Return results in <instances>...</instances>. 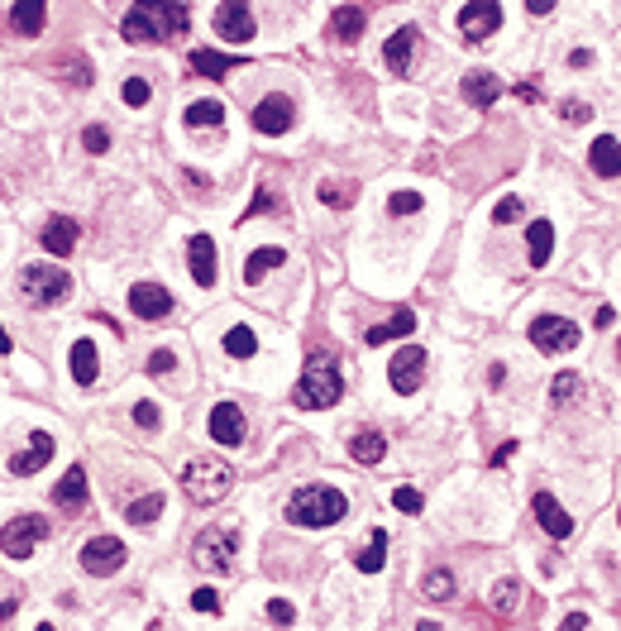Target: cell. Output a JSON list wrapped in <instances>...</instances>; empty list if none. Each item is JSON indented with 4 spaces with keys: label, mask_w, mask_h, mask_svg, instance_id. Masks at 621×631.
<instances>
[{
    "label": "cell",
    "mask_w": 621,
    "mask_h": 631,
    "mask_svg": "<svg viewBox=\"0 0 621 631\" xmlns=\"http://www.w3.org/2000/svg\"><path fill=\"white\" fill-rule=\"evenodd\" d=\"M349 517V498L330 483H306L287 498V522L306 526V531H321V526H335Z\"/></svg>",
    "instance_id": "obj_1"
},
{
    "label": "cell",
    "mask_w": 621,
    "mask_h": 631,
    "mask_svg": "<svg viewBox=\"0 0 621 631\" xmlns=\"http://www.w3.org/2000/svg\"><path fill=\"white\" fill-rule=\"evenodd\" d=\"M340 397H344L340 364H335L330 354H311V359L301 364V378H297V388H292V402H297L301 412H321V407H335Z\"/></svg>",
    "instance_id": "obj_2"
},
{
    "label": "cell",
    "mask_w": 621,
    "mask_h": 631,
    "mask_svg": "<svg viewBox=\"0 0 621 631\" xmlns=\"http://www.w3.org/2000/svg\"><path fill=\"white\" fill-rule=\"evenodd\" d=\"M230 488H235V464H230V459H215V455L187 459V469H182V493H187L196 507H215Z\"/></svg>",
    "instance_id": "obj_3"
},
{
    "label": "cell",
    "mask_w": 621,
    "mask_h": 631,
    "mask_svg": "<svg viewBox=\"0 0 621 631\" xmlns=\"http://www.w3.org/2000/svg\"><path fill=\"white\" fill-rule=\"evenodd\" d=\"M67 292H72V278L63 268H53V263H24L20 268V297L29 306H58L67 302Z\"/></svg>",
    "instance_id": "obj_4"
},
{
    "label": "cell",
    "mask_w": 621,
    "mask_h": 631,
    "mask_svg": "<svg viewBox=\"0 0 621 631\" xmlns=\"http://www.w3.org/2000/svg\"><path fill=\"white\" fill-rule=\"evenodd\" d=\"M235 545H239V536L230 526H206L192 545V560L201 569H211V574H225V569L235 565Z\"/></svg>",
    "instance_id": "obj_5"
},
{
    "label": "cell",
    "mask_w": 621,
    "mask_h": 631,
    "mask_svg": "<svg viewBox=\"0 0 621 631\" xmlns=\"http://www.w3.org/2000/svg\"><path fill=\"white\" fill-rule=\"evenodd\" d=\"M48 536V517H34V512H20L15 522L0 526V555H10V560H29L34 555V545Z\"/></svg>",
    "instance_id": "obj_6"
},
{
    "label": "cell",
    "mask_w": 621,
    "mask_h": 631,
    "mask_svg": "<svg viewBox=\"0 0 621 631\" xmlns=\"http://www.w3.org/2000/svg\"><path fill=\"white\" fill-rule=\"evenodd\" d=\"M129 560V550L120 536H91V541L82 545V569L91 574V579H110V574H120Z\"/></svg>",
    "instance_id": "obj_7"
},
{
    "label": "cell",
    "mask_w": 621,
    "mask_h": 631,
    "mask_svg": "<svg viewBox=\"0 0 621 631\" xmlns=\"http://www.w3.org/2000/svg\"><path fill=\"white\" fill-rule=\"evenodd\" d=\"M526 335H531V345H536L540 354H569V349L579 345V326H574L569 316H536V321L526 326Z\"/></svg>",
    "instance_id": "obj_8"
},
{
    "label": "cell",
    "mask_w": 621,
    "mask_h": 631,
    "mask_svg": "<svg viewBox=\"0 0 621 631\" xmlns=\"http://www.w3.org/2000/svg\"><path fill=\"white\" fill-rule=\"evenodd\" d=\"M426 349L421 345H407L392 354V364H387V383H392V392L397 397H411V392H421V383H426Z\"/></svg>",
    "instance_id": "obj_9"
},
{
    "label": "cell",
    "mask_w": 621,
    "mask_h": 631,
    "mask_svg": "<svg viewBox=\"0 0 621 631\" xmlns=\"http://www.w3.org/2000/svg\"><path fill=\"white\" fill-rule=\"evenodd\" d=\"M497 29H502V5H497V0H469V5L459 10V34H464L469 44L493 39Z\"/></svg>",
    "instance_id": "obj_10"
},
{
    "label": "cell",
    "mask_w": 621,
    "mask_h": 631,
    "mask_svg": "<svg viewBox=\"0 0 621 631\" xmlns=\"http://www.w3.org/2000/svg\"><path fill=\"white\" fill-rule=\"evenodd\" d=\"M215 34L225 39V44H249L254 39V10L249 5H239V0H225V5H215Z\"/></svg>",
    "instance_id": "obj_11"
},
{
    "label": "cell",
    "mask_w": 621,
    "mask_h": 631,
    "mask_svg": "<svg viewBox=\"0 0 621 631\" xmlns=\"http://www.w3.org/2000/svg\"><path fill=\"white\" fill-rule=\"evenodd\" d=\"M129 311L139 321H163L172 311V292L163 283H134L129 287Z\"/></svg>",
    "instance_id": "obj_12"
},
{
    "label": "cell",
    "mask_w": 621,
    "mask_h": 631,
    "mask_svg": "<svg viewBox=\"0 0 621 631\" xmlns=\"http://www.w3.org/2000/svg\"><path fill=\"white\" fill-rule=\"evenodd\" d=\"M211 440L215 445H225V450H235V445H244V412H239L235 402H215L211 407Z\"/></svg>",
    "instance_id": "obj_13"
},
{
    "label": "cell",
    "mask_w": 621,
    "mask_h": 631,
    "mask_svg": "<svg viewBox=\"0 0 621 631\" xmlns=\"http://www.w3.org/2000/svg\"><path fill=\"white\" fill-rule=\"evenodd\" d=\"M416 44H421V34L411 29V24H402L392 39L383 44V63L387 72H397V77H407L411 67H416Z\"/></svg>",
    "instance_id": "obj_14"
},
{
    "label": "cell",
    "mask_w": 621,
    "mask_h": 631,
    "mask_svg": "<svg viewBox=\"0 0 621 631\" xmlns=\"http://www.w3.org/2000/svg\"><path fill=\"white\" fill-rule=\"evenodd\" d=\"M531 512H536V522L545 526V536H555V541L574 536V517L559 507L555 493H536V498H531Z\"/></svg>",
    "instance_id": "obj_15"
},
{
    "label": "cell",
    "mask_w": 621,
    "mask_h": 631,
    "mask_svg": "<svg viewBox=\"0 0 621 631\" xmlns=\"http://www.w3.org/2000/svg\"><path fill=\"white\" fill-rule=\"evenodd\" d=\"M254 130L258 134H287L292 130V101H287V96H263L254 106Z\"/></svg>",
    "instance_id": "obj_16"
},
{
    "label": "cell",
    "mask_w": 621,
    "mask_h": 631,
    "mask_svg": "<svg viewBox=\"0 0 621 631\" xmlns=\"http://www.w3.org/2000/svg\"><path fill=\"white\" fill-rule=\"evenodd\" d=\"M48 459H53V436H48V431H34V436H29V445H24L20 455L10 459V474H15V479H29V474H39Z\"/></svg>",
    "instance_id": "obj_17"
},
{
    "label": "cell",
    "mask_w": 621,
    "mask_h": 631,
    "mask_svg": "<svg viewBox=\"0 0 621 631\" xmlns=\"http://www.w3.org/2000/svg\"><path fill=\"white\" fill-rule=\"evenodd\" d=\"M187 263H192V278H196V287H215V240L211 235H192L187 240Z\"/></svg>",
    "instance_id": "obj_18"
},
{
    "label": "cell",
    "mask_w": 621,
    "mask_h": 631,
    "mask_svg": "<svg viewBox=\"0 0 621 631\" xmlns=\"http://www.w3.org/2000/svg\"><path fill=\"white\" fill-rule=\"evenodd\" d=\"M368 29V10L364 5H335L330 10V34L340 39V44H359Z\"/></svg>",
    "instance_id": "obj_19"
},
{
    "label": "cell",
    "mask_w": 621,
    "mask_h": 631,
    "mask_svg": "<svg viewBox=\"0 0 621 631\" xmlns=\"http://www.w3.org/2000/svg\"><path fill=\"white\" fill-rule=\"evenodd\" d=\"M77 235H82V225L72 216H53L43 225V249H48L53 259H67V254L77 249Z\"/></svg>",
    "instance_id": "obj_20"
},
{
    "label": "cell",
    "mask_w": 621,
    "mask_h": 631,
    "mask_svg": "<svg viewBox=\"0 0 621 631\" xmlns=\"http://www.w3.org/2000/svg\"><path fill=\"white\" fill-rule=\"evenodd\" d=\"M120 34H125V44H158L163 29L153 20V5H134L125 20H120Z\"/></svg>",
    "instance_id": "obj_21"
},
{
    "label": "cell",
    "mask_w": 621,
    "mask_h": 631,
    "mask_svg": "<svg viewBox=\"0 0 621 631\" xmlns=\"http://www.w3.org/2000/svg\"><path fill=\"white\" fill-rule=\"evenodd\" d=\"M588 163H593L598 177H621V139L617 134H598V139L588 144Z\"/></svg>",
    "instance_id": "obj_22"
},
{
    "label": "cell",
    "mask_w": 621,
    "mask_h": 631,
    "mask_svg": "<svg viewBox=\"0 0 621 631\" xmlns=\"http://www.w3.org/2000/svg\"><path fill=\"white\" fill-rule=\"evenodd\" d=\"M411 330H416V311H411V306H397V311L387 316L383 326L368 330L364 340H368V345H387V340H407Z\"/></svg>",
    "instance_id": "obj_23"
},
{
    "label": "cell",
    "mask_w": 621,
    "mask_h": 631,
    "mask_svg": "<svg viewBox=\"0 0 621 631\" xmlns=\"http://www.w3.org/2000/svg\"><path fill=\"white\" fill-rule=\"evenodd\" d=\"M53 502H58L63 512H82L86 507V469L82 464H72V469L63 474V483L53 488Z\"/></svg>",
    "instance_id": "obj_24"
},
{
    "label": "cell",
    "mask_w": 621,
    "mask_h": 631,
    "mask_svg": "<svg viewBox=\"0 0 621 631\" xmlns=\"http://www.w3.org/2000/svg\"><path fill=\"white\" fill-rule=\"evenodd\" d=\"M287 263V249H278V244H263V249H254L249 259H244V283L249 287H258L273 268H282Z\"/></svg>",
    "instance_id": "obj_25"
},
{
    "label": "cell",
    "mask_w": 621,
    "mask_h": 631,
    "mask_svg": "<svg viewBox=\"0 0 621 631\" xmlns=\"http://www.w3.org/2000/svg\"><path fill=\"white\" fill-rule=\"evenodd\" d=\"M459 91H464V101H469V106L488 110L497 96H502V82H497L493 72H469V77L459 82Z\"/></svg>",
    "instance_id": "obj_26"
},
{
    "label": "cell",
    "mask_w": 621,
    "mask_h": 631,
    "mask_svg": "<svg viewBox=\"0 0 621 631\" xmlns=\"http://www.w3.org/2000/svg\"><path fill=\"white\" fill-rule=\"evenodd\" d=\"M555 254V225L550 220H531V230H526V259L531 268H545Z\"/></svg>",
    "instance_id": "obj_27"
},
{
    "label": "cell",
    "mask_w": 621,
    "mask_h": 631,
    "mask_svg": "<svg viewBox=\"0 0 621 631\" xmlns=\"http://www.w3.org/2000/svg\"><path fill=\"white\" fill-rule=\"evenodd\" d=\"M383 455H387V436H383V431L364 426V431H354V436H349V459H354V464H378Z\"/></svg>",
    "instance_id": "obj_28"
},
{
    "label": "cell",
    "mask_w": 621,
    "mask_h": 631,
    "mask_svg": "<svg viewBox=\"0 0 621 631\" xmlns=\"http://www.w3.org/2000/svg\"><path fill=\"white\" fill-rule=\"evenodd\" d=\"M316 196H321V206H330V211H349V206L359 201V182H349V177H325L321 187H316Z\"/></svg>",
    "instance_id": "obj_29"
},
{
    "label": "cell",
    "mask_w": 621,
    "mask_h": 631,
    "mask_svg": "<svg viewBox=\"0 0 621 631\" xmlns=\"http://www.w3.org/2000/svg\"><path fill=\"white\" fill-rule=\"evenodd\" d=\"M67 364H72V378H77L82 388H91L96 373H101V359H96V345H91V340H77L72 354H67Z\"/></svg>",
    "instance_id": "obj_30"
},
{
    "label": "cell",
    "mask_w": 621,
    "mask_h": 631,
    "mask_svg": "<svg viewBox=\"0 0 621 631\" xmlns=\"http://www.w3.org/2000/svg\"><path fill=\"white\" fill-rule=\"evenodd\" d=\"M182 125H187V130H206V125L220 130V125H225V106H220V101H192V106L182 110Z\"/></svg>",
    "instance_id": "obj_31"
},
{
    "label": "cell",
    "mask_w": 621,
    "mask_h": 631,
    "mask_svg": "<svg viewBox=\"0 0 621 631\" xmlns=\"http://www.w3.org/2000/svg\"><path fill=\"white\" fill-rule=\"evenodd\" d=\"M521 593H526V588L516 584V579H497L493 593H488V608H493L497 617H516V612H521Z\"/></svg>",
    "instance_id": "obj_32"
},
{
    "label": "cell",
    "mask_w": 621,
    "mask_h": 631,
    "mask_svg": "<svg viewBox=\"0 0 621 631\" xmlns=\"http://www.w3.org/2000/svg\"><path fill=\"white\" fill-rule=\"evenodd\" d=\"M239 63H244V58L215 53V48H196V53H192V72H201V77H215V82H220V77H225L230 67H239Z\"/></svg>",
    "instance_id": "obj_33"
},
{
    "label": "cell",
    "mask_w": 621,
    "mask_h": 631,
    "mask_svg": "<svg viewBox=\"0 0 621 631\" xmlns=\"http://www.w3.org/2000/svg\"><path fill=\"white\" fill-rule=\"evenodd\" d=\"M10 20H15V29H20V34H29V39H34V34H43L48 5H43V0H20V5L10 10Z\"/></svg>",
    "instance_id": "obj_34"
},
{
    "label": "cell",
    "mask_w": 621,
    "mask_h": 631,
    "mask_svg": "<svg viewBox=\"0 0 621 631\" xmlns=\"http://www.w3.org/2000/svg\"><path fill=\"white\" fill-rule=\"evenodd\" d=\"M354 565L364 569V574H378V569L387 565V531H383V526H378V531L368 536V545L359 550V555H354Z\"/></svg>",
    "instance_id": "obj_35"
},
{
    "label": "cell",
    "mask_w": 621,
    "mask_h": 631,
    "mask_svg": "<svg viewBox=\"0 0 621 631\" xmlns=\"http://www.w3.org/2000/svg\"><path fill=\"white\" fill-rule=\"evenodd\" d=\"M53 77H63L72 87H91V67H86L82 53H63V58H53Z\"/></svg>",
    "instance_id": "obj_36"
},
{
    "label": "cell",
    "mask_w": 621,
    "mask_h": 631,
    "mask_svg": "<svg viewBox=\"0 0 621 631\" xmlns=\"http://www.w3.org/2000/svg\"><path fill=\"white\" fill-rule=\"evenodd\" d=\"M153 15H158V29H163V39H182V34H187V15H192V10H187V5H153Z\"/></svg>",
    "instance_id": "obj_37"
},
{
    "label": "cell",
    "mask_w": 621,
    "mask_h": 631,
    "mask_svg": "<svg viewBox=\"0 0 621 631\" xmlns=\"http://www.w3.org/2000/svg\"><path fill=\"white\" fill-rule=\"evenodd\" d=\"M163 517V493H144V498H134L125 507V522H134V526H153Z\"/></svg>",
    "instance_id": "obj_38"
},
{
    "label": "cell",
    "mask_w": 621,
    "mask_h": 631,
    "mask_svg": "<svg viewBox=\"0 0 621 631\" xmlns=\"http://www.w3.org/2000/svg\"><path fill=\"white\" fill-rule=\"evenodd\" d=\"M225 354H230V359H254V354H258V335L249 326H230V330H225Z\"/></svg>",
    "instance_id": "obj_39"
},
{
    "label": "cell",
    "mask_w": 621,
    "mask_h": 631,
    "mask_svg": "<svg viewBox=\"0 0 621 631\" xmlns=\"http://www.w3.org/2000/svg\"><path fill=\"white\" fill-rule=\"evenodd\" d=\"M421 593H426L430 603H450V598H454V574H450V569H430L426 584H421Z\"/></svg>",
    "instance_id": "obj_40"
},
{
    "label": "cell",
    "mask_w": 621,
    "mask_h": 631,
    "mask_svg": "<svg viewBox=\"0 0 621 631\" xmlns=\"http://www.w3.org/2000/svg\"><path fill=\"white\" fill-rule=\"evenodd\" d=\"M579 392H583V378H579V373H559L555 383H550V402H555V407H569V402H574Z\"/></svg>",
    "instance_id": "obj_41"
},
{
    "label": "cell",
    "mask_w": 621,
    "mask_h": 631,
    "mask_svg": "<svg viewBox=\"0 0 621 631\" xmlns=\"http://www.w3.org/2000/svg\"><path fill=\"white\" fill-rule=\"evenodd\" d=\"M421 206H426L421 192H392V196H387V211H392V216H416Z\"/></svg>",
    "instance_id": "obj_42"
},
{
    "label": "cell",
    "mask_w": 621,
    "mask_h": 631,
    "mask_svg": "<svg viewBox=\"0 0 621 631\" xmlns=\"http://www.w3.org/2000/svg\"><path fill=\"white\" fill-rule=\"evenodd\" d=\"M149 96H153V91H149V82H144V77H129L125 87H120V101H125V106H134V110L149 106Z\"/></svg>",
    "instance_id": "obj_43"
},
{
    "label": "cell",
    "mask_w": 621,
    "mask_h": 631,
    "mask_svg": "<svg viewBox=\"0 0 621 631\" xmlns=\"http://www.w3.org/2000/svg\"><path fill=\"white\" fill-rule=\"evenodd\" d=\"M588 115H593V106H588L583 96H564V101H559V120H569V125H583Z\"/></svg>",
    "instance_id": "obj_44"
},
{
    "label": "cell",
    "mask_w": 621,
    "mask_h": 631,
    "mask_svg": "<svg viewBox=\"0 0 621 631\" xmlns=\"http://www.w3.org/2000/svg\"><path fill=\"white\" fill-rule=\"evenodd\" d=\"M392 507H397V512H407V517H416V512L426 507V498H421L416 488H397V493H392Z\"/></svg>",
    "instance_id": "obj_45"
},
{
    "label": "cell",
    "mask_w": 621,
    "mask_h": 631,
    "mask_svg": "<svg viewBox=\"0 0 621 631\" xmlns=\"http://www.w3.org/2000/svg\"><path fill=\"white\" fill-rule=\"evenodd\" d=\"M273 211H282V206L273 201V192H268V187H258V192H254V201H249V211H244V216H273Z\"/></svg>",
    "instance_id": "obj_46"
},
{
    "label": "cell",
    "mask_w": 621,
    "mask_h": 631,
    "mask_svg": "<svg viewBox=\"0 0 621 631\" xmlns=\"http://www.w3.org/2000/svg\"><path fill=\"white\" fill-rule=\"evenodd\" d=\"M268 622H278V627H292V622H297V608H292L287 598H273V603H268Z\"/></svg>",
    "instance_id": "obj_47"
},
{
    "label": "cell",
    "mask_w": 621,
    "mask_h": 631,
    "mask_svg": "<svg viewBox=\"0 0 621 631\" xmlns=\"http://www.w3.org/2000/svg\"><path fill=\"white\" fill-rule=\"evenodd\" d=\"M134 421H139L144 431H158V421H163V412H158L153 402H134Z\"/></svg>",
    "instance_id": "obj_48"
},
{
    "label": "cell",
    "mask_w": 621,
    "mask_h": 631,
    "mask_svg": "<svg viewBox=\"0 0 621 631\" xmlns=\"http://www.w3.org/2000/svg\"><path fill=\"white\" fill-rule=\"evenodd\" d=\"M82 139H86V149H91V153H106L110 149V130H106V125H86Z\"/></svg>",
    "instance_id": "obj_49"
},
{
    "label": "cell",
    "mask_w": 621,
    "mask_h": 631,
    "mask_svg": "<svg viewBox=\"0 0 621 631\" xmlns=\"http://www.w3.org/2000/svg\"><path fill=\"white\" fill-rule=\"evenodd\" d=\"M516 216H521V201H516V196H502V201H497V211H493V220H497V225H512Z\"/></svg>",
    "instance_id": "obj_50"
},
{
    "label": "cell",
    "mask_w": 621,
    "mask_h": 631,
    "mask_svg": "<svg viewBox=\"0 0 621 631\" xmlns=\"http://www.w3.org/2000/svg\"><path fill=\"white\" fill-rule=\"evenodd\" d=\"M192 608L196 612H220V593H215V588H196V593H192Z\"/></svg>",
    "instance_id": "obj_51"
},
{
    "label": "cell",
    "mask_w": 621,
    "mask_h": 631,
    "mask_svg": "<svg viewBox=\"0 0 621 631\" xmlns=\"http://www.w3.org/2000/svg\"><path fill=\"white\" fill-rule=\"evenodd\" d=\"M172 364H177V359H172V349H153V354H149V373H153V378L172 373Z\"/></svg>",
    "instance_id": "obj_52"
},
{
    "label": "cell",
    "mask_w": 621,
    "mask_h": 631,
    "mask_svg": "<svg viewBox=\"0 0 621 631\" xmlns=\"http://www.w3.org/2000/svg\"><path fill=\"white\" fill-rule=\"evenodd\" d=\"M559 631H588V617H583V612H569V617L559 622Z\"/></svg>",
    "instance_id": "obj_53"
},
{
    "label": "cell",
    "mask_w": 621,
    "mask_h": 631,
    "mask_svg": "<svg viewBox=\"0 0 621 631\" xmlns=\"http://www.w3.org/2000/svg\"><path fill=\"white\" fill-rule=\"evenodd\" d=\"M516 96H521V101H531V106H536V101H540V87H536V82H516Z\"/></svg>",
    "instance_id": "obj_54"
},
{
    "label": "cell",
    "mask_w": 621,
    "mask_h": 631,
    "mask_svg": "<svg viewBox=\"0 0 621 631\" xmlns=\"http://www.w3.org/2000/svg\"><path fill=\"white\" fill-rule=\"evenodd\" d=\"M569 63H574V67H588V63H593V53H588V48H574V53H569Z\"/></svg>",
    "instance_id": "obj_55"
},
{
    "label": "cell",
    "mask_w": 621,
    "mask_h": 631,
    "mask_svg": "<svg viewBox=\"0 0 621 631\" xmlns=\"http://www.w3.org/2000/svg\"><path fill=\"white\" fill-rule=\"evenodd\" d=\"M526 10H531V15H550V10H555V0H531Z\"/></svg>",
    "instance_id": "obj_56"
},
{
    "label": "cell",
    "mask_w": 621,
    "mask_h": 631,
    "mask_svg": "<svg viewBox=\"0 0 621 631\" xmlns=\"http://www.w3.org/2000/svg\"><path fill=\"white\" fill-rule=\"evenodd\" d=\"M512 450H516V440H507V445H502V450L493 455V464H507V459H512Z\"/></svg>",
    "instance_id": "obj_57"
},
{
    "label": "cell",
    "mask_w": 621,
    "mask_h": 631,
    "mask_svg": "<svg viewBox=\"0 0 621 631\" xmlns=\"http://www.w3.org/2000/svg\"><path fill=\"white\" fill-rule=\"evenodd\" d=\"M15 612H20V598H5L0 603V617H15Z\"/></svg>",
    "instance_id": "obj_58"
},
{
    "label": "cell",
    "mask_w": 621,
    "mask_h": 631,
    "mask_svg": "<svg viewBox=\"0 0 621 631\" xmlns=\"http://www.w3.org/2000/svg\"><path fill=\"white\" fill-rule=\"evenodd\" d=\"M10 349H15V340H10V335H5V326H0V354H10Z\"/></svg>",
    "instance_id": "obj_59"
},
{
    "label": "cell",
    "mask_w": 621,
    "mask_h": 631,
    "mask_svg": "<svg viewBox=\"0 0 621 631\" xmlns=\"http://www.w3.org/2000/svg\"><path fill=\"white\" fill-rule=\"evenodd\" d=\"M416 631H440V627L435 622H416Z\"/></svg>",
    "instance_id": "obj_60"
},
{
    "label": "cell",
    "mask_w": 621,
    "mask_h": 631,
    "mask_svg": "<svg viewBox=\"0 0 621 631\" xmlns=\"http://www.w3.org/2000/svg\"><path fill=\"white\" fill-rule=\"evenodd\" d=\"M34 631H58V627H53V622H39V627H34Z\"/></svg>",
    "instance_id": "obj_61"
},
{
    "label": "cell",
    "mask_w": 621,
    "mask_h": 631,
    "mask_svg": "<svg viewBox=\"0 0 621 631\" xmlns=\"http://www.w3.org/2000/svg\"><path fill=\"white\" fill-rule=\"evenodd\" d=\"M617 354H621V345H617Z\"/></svg>",
    "instance_id": "obj_62"
}]
</instances>
